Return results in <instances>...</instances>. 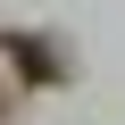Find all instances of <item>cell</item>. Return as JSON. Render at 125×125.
<instances>
[{
	"label": "cell",
	"mask_w": 125,
	"mask_h": 125,
	"mask_svg": "<svg viewBox=\"0 0 125 125\" xmlns=\"http://www.w3.org/2000/svg\"><path fill=\"white\" fill-rule=\"evenodd\" d=\"M9 58H25V75H33V83H58V75H67V67H58V58H50L42 42H25V33L9 42Z\"/></svg>",
	"instance_id": "6da1fadb"
}]
</instances>
